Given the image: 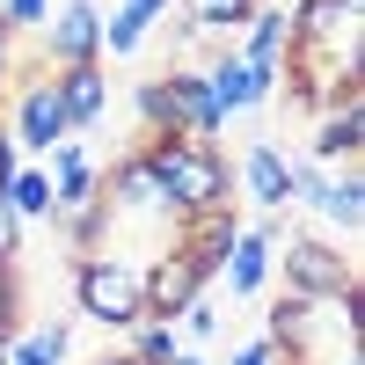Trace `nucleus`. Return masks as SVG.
Returning a JSON list of instances; mask_svg holds the SVG:
<instances>
[{
	"label": "nucleus",
	"instance_id": "f257e3e1",
	"mask_svg": "<svg viewBox=\"0 0 365 365\" xmlns=\"http://www.w3.org/2000/svg\"><path fill=\"white\" fill-rule=\"evenodd\" d=\"M146 168H154L161 197L175 220L190 212H212V205H234V161L220 154V139H190V132H146L139 139Z\"/></svg>",
	"mask_w": 365,
	"mask_h": 365
},
{
	"label": "nucleus",
	"instance_id": "f03ea898",
	"mask_svg": "<svg viewBox=\"0 0 365 365\" xmlns=\"http://www.w3.org/2000/svg\"><path fill=\"white\" fill-rule=\"evenodd\" d=\"M73 307L96 322V329H117L125 336L132 322H146V292H139V263L117 256V249H96V256H73Z\"/></svg>",
	"mask_w": 365,
	"mask_h": 365
},
{
	"label": "nucleus",
	"instance_id": "7ed1b4c3",
	"mask_svg": "<svg viewBox=\"0 0 365 365\" xmlns=\"http://www.w3.org/2000/svg\"><path fill=\"white\" fill-rule=\"evenodd\" d=\"M270 278H285V292H299V299H344V292H358V263L329 234H285L278 256H270Z\"/></svg>",
	"mask_w": 365,
	"mask_h": 365
},
{
	"label": "nucleus",
	"instance_id": "20e7f679",
	"mask_svg": "<svg viewBox=\"0 0 365 365\" xmlns=\"http://www.w3.org/2000/svg\"><path fill=\"white\" fill-rule=\"evenodd\" d=\"M8 139L22 146V161H44L58 139H73L66 132V110H58V88H51V66H29L22 81H15V103H8Z\"/></svg>",
	"mask_w": 365,
	"mask_h": 365
},
{
	"label": "nucleus",
	"instance_id": "39448f33",
	"mask_svg": "<svg viewBox=\"0 0 365 365\" xmlns=\"http://www.w3.org/2000/svg\"><path fill=\"white\" fill-rule=\"evenodd\" d=\"M205 88H212V103H220V117L234 125V117H249V110H263L270 96H278V66H256V58H241L234 44H212V58H205Z\"/></svg>",
	"mask_w": 365,
	"mask_h": 365
},
{
	"label": "nucleus",
	"instance_id": "423d86ee",
	"mask_svg": "<svg viewBox=\"0 0 365 365\" xmlns=\"http://www.w3.org/2000/svg\"><path fill=\"white\" fill-rule=\"evenodd\" d=\"M139 292H146V322H175L197 292H212V278H205V270L168 241L154 263H139Z\"/></svg>",
	"mask_w": 365,
	"mask_h": 365
},
{
	"label": "nucleus",
	"instance_id": "0eeeda50",
	"mask_svg": "<svg viewBox=\"0 0 365 365\" xmlns=\"http://www.w3.org/2000/svg\"><path fill=\"white\" fill-rule=\"evenodd\" d=\"M88 58H103V8L96 0H51L44 66H88Z\"/></svg>",
	"mask_w": 365,
	"mask_h": 365
},
{
	"label": "nucleus",
	"instance_id": "6e6552de",
	"mask_svg": "<svg viewBox=\"0 0 365 365\" xmlns=\"http://www.w3.org/2000/svg\"><path fill=\"white\" fill-rule=\"evenodd\" d=\"M103 205L117 212V220H168L175 227V212H168V197H161V182H154V168H146L139 146L103 168Z\"/></svg>",
	"mask_w": 365,
	"mask_h": 365
},
{
	"label": "nucleus",
	"instance_id": "1a4fd4ad",
	"mask_svg": "<svg viewBox=\"0 0 365 365\" xmlns=\"http://www.w3.org/2000/svg\"><path fill=\"white\" fill-rule=\"evenodd\" d=\"M44 175H51V220H58V212H81L88 197H103V168H96V154L81 146V132L58 139L51 154H44Z\"/></svg>",
	"mask_w": 365,
	"mask_h": 365
},
{
	"label": "nucleus",
	"instance_id": "9d476101",
	"mask_svg": "<svg viewBox=\"0 0 365 365\" xmlns=\"http://www.w3.org/2000/svg\"><path fill=\"white\" fill-rule=\"evenodd\" d=\"M51 88H58V110H66V132H96L103 125V110H110L103 58H88V66H51Z\"/></svg>",
	"mask_w": 365,
	"mask_h": 365
},
{
	"label": "nucleus",
	"instance_id": "9b49d317",
	"mask_svg": "<svg viewBox=\"0 0 365 365\" xmlns=\"http://www.w3.org/2000/svg\"><path fill=\"white\" fill-rule=\"evenodd\" d=\"M285 161H292V154H285L278 139H256L249 154L234 161V190H249L256 212H292V205H285Z\"/></svg>",
	"mask_w": 365,
	"mask_h": 365
},
{
	"label": "nucleus",
	"instance_id": "f8f14e48",
	"mask_svg": "<svg viewBox=\"0 0 365 365\" xmlns=\"http://www.w3.org/2000/svg\"><path fill=\"white\" fill-rule=\"evenodd\" d=\"M358 146H365V96H358V103H336V110H322V117H314L307 161H322V168H351V161H358Z\"/></svg>",
	"mask_w": 365,
	"mask_h": 365
},
{
	"label": "nucleus",
	"instance_id": "ddd939ff",
	"mask_svg": "<svg viewBox=\"0 0 365 365\" xmlns=\"http://www.w3.org/2000/svg\"><path fill=\"white\" fill-rule=\"evenodd\" d=\"M161 81H168V103H175V132H190V139H220L227 132V117H220V103H212L197 66H168Z\"/></svg>",
	"mask_w": 365,
	"mask_h": 365
},
{
	"label": "nucleus",
	"instance_id": "4468645a",
	"mask_svg": "<svg viewBox=\"0 0 365 365\" xmlns=\"http://www.w3.org/2000/svg\"><path fill=\"white\" fill-rule=\"evenodd\" d=\"M270 256H278V249H270V241L241 220V234H234V249L220 256V278H212V285H227L234 299H263V285H270Z\"/></svg>",
	"mask_w": 365,
	"mask_h": 365
},
{
	"label": "nucleus",
	"instance_id": "2eb2a0df",
	"mask_svg": "<svg viewBox=\"0 0 365 365\" xmlns=\"http://www.w3.org/2000/svg\"><path fill=\"white\" fill-rule=\"evenodd\" d=\"M256 8H263V0H175L168 15L190 29V37H234V29L249 22Z\"/></svg>",
	"mask_w": 365,
	"mask_h": 365
},
{
	"label": "nucleus",
	"instance_id": "dca6fc26",
	"mask_svg": "<svg viewBox=\"0 0 365 365\" xmlns=\"http://www.w3.org/2000/svg\"><path fill=\"white\" fill-rule=\"evenodd\" d=\"M285 0H263V8L249 15V22H241V58H256V66H285Z\"/></svg>",
	"mask_w": 365,
	"mask_h": 365
},
{
	"label": "nucleus",
	"instance_id": "f3484780",
	"mask_svg": "<svg viewBox=\"0 0 365 365\" xmlns=\"http://www.w3.org/2000/svg\"><path fill=\"white\" fill-rule=\"evenodd\" d=\"M314 220H329L336 234H358L365 227V175H358V161L351 168H329V197H322Z\"/></svg>",
	"mask_w": 365,
	"mask_h": 365
},
{
	"label": "nucleus",
	"instance_id": "a211bd4d",
	"mask_svg": "<svg viewBox=\"0 0 365 365\" xmlns=\"http://www.w3.org/2000/svg\"><path fill=\"white\" fill-rule=\"evenodd\" d=\"M73 358V329L66 322H37V329H15L8 365H66Z\"/></svg>",
	"mask_w": 365,
	"mask_h": 365
},
{
	"label": "nucleus",
	"instance_id": "6ab92c4d",
	"mask_svg": "<svg viewBox=\"0 0 365 365\" xmlns=\"http://www.w3.org/2000/svg\"><path fill=\"white\" fill-rule=\"evenodd\" d=\"M15 205V220L29 227V220H51V175H44V161H22L15 175H8V190H0Z\"/></svg>",
	"mask_w": 365,
	"mask_h": 365
},
{
	"label": "nucleus",
	"instance_id": "aec40b11",
	"mask_svg": "<svg viewBox=\"0 0 365 365\" xmlns=\"http://www.w3.org/2000/svg\"><path fill=\"white\" fill-rule=\"evenodd\" d=\"M175 351H182L175 322H132L125 329V358H139V365H168Z\"/></svg>",
	"mask_w": 365,
	"mask_h": 365
},
{
	"label": "nucleus",
	"instance_id": "412c9836",
	"mask_svg": "<svg viewBox=\"0 0 365 365\" xmlns=\"http://www.w3.org/2000/svg\"><path fill=\"white\" fill-rule=\"evenodd\" d=\"M132 110H139V125H146V132H175V103H168V81H161V73H154V81H139Z\"/></svg>",
	"mask_w": 365,
	"mask_h": 365
},
{
	"label": "nucleus",
	"instance_id": "4be33fe9",
	"mask_svg": "<svg viewBox=\"0 0 365 365\" xmlns=\"http://www.w3.org/2000/svg\"><path fill=\"white\" fill-rule=\"evenodd\" d=\"M175 336H182V344H212V336H220V299H212V292H197L190 307L175 314Z\"/></svg>",
	"mask_w": 365,
	"mask_h": 365
},
{
	"label": "nucleus",
	"instance_id": "5701e85b",
	"mask_svg": "<svg viewBox=\"0 0 365 365\" xmlns=\"http://www.w3.org/2000/svg\"><path fill=\"white\" fill-rule=\"evenodd\" d=\"M0 22H8V37H29V29L51 22V0H8V15H0Z\"/></svg>",
	"mask_w": 365,
	"mask_h": 365
},
{
	"label": "nucleus",
	"instance_id": "b1692460",
	"mask_svg": "<svg viewBox=\"0 0 365 365\" xmlns=\"http://www.w3.org/2000/svg\"><path fill=\"white\" fill-rule=\"evenodd\" d=\"M22 263V220H15V205L0 197V270H15Z\"/></svg>",
	"mask_w": 365,
	"mask_h": 365
},
{
	"label": "nucleus",
	"instance_id": "393cba45",
	"mask_svg": "<svg viewBox=\"0 0 365 365\" xmlns=\"http://www.w3.org/2000/svg\"><path fill=\"white\" fill-rule=\"evenodd\" d=\"M22 285H15V270H0V329H22Z\"/></svg>",
	"mask_w": 365,
	"mask_h": 365
},
{
	"label": "nucleus",
	"instance_id": "a878e982",
	"mask_svg": "<svg viewBox=\"0 0 365 365\" xmlns=\"http://www.w3.org/2000/svg\"><path fill=\"white\" fill-rule=\"evenodd\" d=\"M125 8H132V15H139V22H161V15H168V8H175V0H125Z\"/></svg>",
	"mask_w": 365,
	"mask_h": 365
},
{
	"label": "nucleus",
	"instance_id": "bb28decb",
	"mask_svg": "<svg viewBox=\"0 0 365 365\" xmlns=\"http://www.w3.org/2000/svg\"><path fill=\"white\" fill-rule=\"evenodd\" d=\"M8 73H15V37L0 29V96H8Z\"/></svg>",
	"mask_w": 365,
	"mask_h": 365
},
{
	"label": "nucleus",
	"instance_id": "cd10ccee",
	"mask_svg": "<svg viewBox=\"0 0 365 365\" xmlns=\"http://www.w3.org/2000/svg\"><path fill=\"white\" fill-rule=\"evenodd\" d=\"M168 365H205V358H197V351H190V344H182V351H175V358H168Z\"/></svg>",
	"mask_w": 365,
	"mask_h": 365
},
{
	"label": "nucleus",
	"instance_id": "c85d7f7f",
	"mask_svg": "<svg viewBox=\"0 0 365 365\" xmlns=\"http://www.w3.org/2000/svg\"><path fill=\"white\" fill-rule=\"evenodd\" d=\"M96 365H139V358H125V351H110V358H96Z\"/></svg>",
	"mask_w": 365,
	"mask_h": 365
},
{
	"label": "nucleus",
	"instance_id": "c756f323",
	"mask_svg": "<svg viewBox=\"0 0 365 365\" xmlns=\"http://www.w3.org/2000/svg\"><path fill=\"white\" fill-rule=\"evenodd\" d=\"M8 344H15V329H0V365H8Z\"/></svg>",
	"mask_w": 365,
	"mask_h": 365
},
{
	"label": "nucleus",
	"instance_id": "7c9ffc66",
	"mask_svg": "<svg viewBox=\"0 0 365 365\" xmlns=\"http://www.w3.org/2000/svg\"><path fill=\"white\" fill-rule=\"evenodd\" d=\"M0 15H8V0H0ZM0 29H8V22H0Z\"/></svg>",
	"mask_w": 365,
	"mask_h": 365
}]
</instances>
